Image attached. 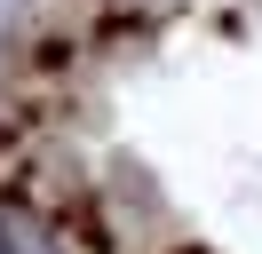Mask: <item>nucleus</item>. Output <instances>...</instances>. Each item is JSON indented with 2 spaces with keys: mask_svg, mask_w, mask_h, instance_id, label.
I'll return each mask as SVG.
<instances>
[{
  "mask_svg": "<svg viewBox=\"0 0 262 254\" xmlns=\"http://www.w3.org/2000/svg\"><path fill=\"white\" fill-rule=\"evenodd\" d=\"M0 254H64L32 215H0Z\"/></svg>",
  "mask_w": 262,
  "mask_h": 254,
  "instance_id": "obj_1",
  "label": "nucleus"
}]
</instances>
